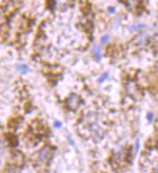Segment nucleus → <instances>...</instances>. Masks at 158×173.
Instances as JSON below:
<instances>
[{"label": "nucleus", "mask_w": 158, "mask_h": 173, "mask_svg": "<svg viewBox=\"0 0 158 173\" xmlns=\"http://www.w3.org/2000/svg\"><path fill=\"white\" fill-rule=\"evenodd\" d=\"M81 104V97L77 93H71L66 99V105L70 110H76Z\"/></svg>", "instance_id": "obj_1"}, {"label": "nucleus", "mask_w": 158, "mask_h": 173, "mask_svg": "<svg viewBox=\"0 0 158 173\" xmlns=\"http://www.w3.org/2000/svg\"><path fill=\"white\" fill-rule=\"evenodd\" d=\"M51 155V149L49 148V147H45V148H43L39 153V160L43 161L44 163H46L49 160H50Z\"/></svg>", "instance_id": "obj_2"}, {"label": "nucleus", "mask_w": 158, "mask_h": 173, "mask_svg": "<svg viewBox=\"0 0 158 173\" xmlns=\"http://www.w3.org/2000/svg\"><path fill=\"white\" fill-rule=\"evenodd\" d=\"M18 70L19 71V72H21V73H24V74H25V73H27L28 71H29V67H28L27 65H24V64H19V65H18Z\"/></svg>", "instance_id": "obj_3"}, {"label": "nucleus", "mask_w": 158, "mask_h": 173, "mask_svg": "<svg viewBox=\"0 0 158 173\" xmlns=\"http://www.w3.org/2000/svg\"><path fill=\"white\" fill-rule=\"evenodd\" d=\"M92 53L94 54V56H95L96 59L97 60H100L101 59V54H100V49L98 47H94V49L92 50Z\"/></svg>", "instance_id": "obj_4"}, {"label": "nucleus", "mask_w": 158, "mask_h": 173, "mask_svg": "<svg viewBox=\"0 0 158 173\" xmlns=\"http://www.w3.org/2000/svg\"><path fill=\"white\" fill-rule=\"evenodd\" d=\"M145 27V25L143 24H134V25H132L131 28H130V30L131 31H137V30H140V29H142V28Z\"/></svg>", "instance_id": "obj_5"}, {"label": "nucleus", "mask_w": 158, "mask_h": 173, "mask_svg": "<svg viewBox=\"0 0 158 173\" xmlns=\"http://www.w3.org/2000/svg\"><path fill=\"white\" fill-rule=\"evenodd\" d=\"M108 76H109V73H104V74H103L102 76L100 77V79H99V83H103V82H104V81L108 78Z\"/></svg>", "instance_id": "obj_6"}, {"label": "nucleus", "mask_w": 158, "mask_h": 173, "mask_svg": "<svg viewBox=\"0 0 158 173\" xmlns=\"http://www.w3.org/2000/svg\"><path fill=\"white\" fill-rule=\"evenodd\" d=\"M153 117H154V115H153V113H151V112H149V113H148V115H146V118H148V120L149 123L152 122Z\"/></svg>", "instance_id": "obj_7"}, {"label": "nucleus", "mask_w": 158, "mask_h": 173, "mask_svg": "<svg viewBox=\"0 0 158 173\" xmlns=\"http://www.w3.org/2000/svg\"><path fill=\"white\" fill-rule=\"evenodd\" d=\"M109 39H110V36H109V35H105V36H103L102 38H101V43H102V44H105L106 42L109 41Z\"/></svg>", "instance_id": "obj_8"}, {"label": "nucleus", "mask_w": 158, "mask_h": 173, "mask_svg": "<svg viewBox=\"0 0 158 173\" xmlns=\"http://www.w3.org/2000/svg\"><path fill=\"white\" fill-rule=\"evenodd\" d=\"M61 126H62V123L58 122V121H54V128H61Z\"/></svg>", "instance_id": "obj_9"}, {"label": "nucleus", "mask_w": 158, "mask_h": 173, "mask_svg": "<svg viewBox=\"0 0 158 173\" xmlns=\"http://www.w3.org/2000/svg\"><path fill=\"white\" fill-rule=\"evenodd\" d=\"M109 11H110V13H114V11H116V9H114V7H110L109 8Z\"/></svg>", "instance_id": "obj_10"}, {"label": "nucleus", "mask_w": 158, "mask_h": 173, "mask_svg": "<svg viewBox=\"0 0 158 173\" xmlns=\"http://www.w3.org/2000/svg\"><path fill=\"white\" fill-rule=\"evenodd\" d=\"M153 173H158V168H156V169H155Z\"/></svg>", "instance_id": "obj_11"}]
</instances>
